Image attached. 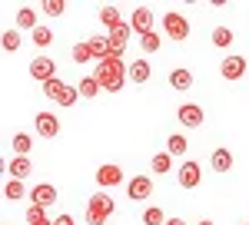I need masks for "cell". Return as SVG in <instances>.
Segmentation results:
<instances>
[{"label": "cell", "instance_id": "7", "mask_svg": "<svg viewBox=\"0 0 249 225\" xmlns=\"http://www.w3.org/2000/svg\"><path fill=\"white\" fill-rule=\"evenodd\" d=\"M126 195H130L133 202L150 199V195H153V179H150V176H133V179L126 182Z\"/></svg>", "mask_w": 249, "mask_h": 225}, {"label": "cell", "instance_id": "15", "mask_svg": "<svg viewBox=\"0 0 249 225\" xmlns=\"http://www.w3.org/2000/svg\"><path fill=\"white\" fill-rule=\"evenodd\" d=\"M170 86H173V90H179V93L193 90V73L186 70V66H173V70H170Z\"/></svg>", "mask_w": 249, "mask_h": 225}, {"label": "cell", "instance_id": "17", "mask_svg": "<svg viewBox=\"0 0 249 225\" xmlns=\"http://www.w3.org/2000/svg\"><path fill=\"white\" fill-rule=\"evenodd\" d=\"M186 149H190V143H186V136H183V132H173L170 139H166V152H170L173 159H183Z\"/></svg>", "mask_w": 249, "mask_h": 225}, {"label": "cell", "instance_id": "21", "mask_svg": "<svg viewBox=\"0 0 249 225\" xmlns=\"http://www.w3.org/2000/svg\"><path fill=\"white\" fill-rule=\"evenodd\" d=\"M17 23L23 27V30L34 33V30L40 27V23H37V10H34V7H20V10H17Z\"/></svg>", "mask_w": 249, "mask_h": 225}, {"label": "cell", "instance_id": "24", "mask_svg": "<svg viewBox=\"0 0 249 225\" xmlns=\"http://www.w3.org/2000/svg\"><path fill=\"white\" fill-rule=\"evenodd\" d=\"M170 219H166V212L160 206H146V212H143V225H166Z\"/></svg>", "mask_w": 249, "mask_h": 225}, {"label": "cell", "instance_id": "11", "mask_svg": "<svg viewBox=\"0 0 249 225\" xmlns=\"http://www.w3.org/2000/svg\"><path fill=\"white\" fill-rule=\"evenodd\" d=\"M30 199H34V206H37V209H50L53 202H57V186H50V182H40V186H34Z\"/></svg>", "mask_w": 249, "mask_h": 225}, {"label": "cell", "instance_id": "25", "mask_svg": "<svg viewBox=\"0 0 249 225\" xmlns=\"http://www.w3.org/2000/svg\"><path fill=\"white\" fill-rule=\"evenodd\" d=\"M30 40L37 43V50H47V47L53 43V30H50V27H37V30L30 33Z\"/></svg>", "mask_w": 249, "mask_h": 225}, {"label": "cell", "instance_id": "34", "mask_svg": "<svg viewBox=\"0 0 249 225\" xmlns=\"http://www.w3.org/2000/svg\"><path fill=\"white\" fill-rule=\"evenodd\" d=\"M67 10V3L63 0H43V14H53V17H60Z\"/></svg>", "mask_w": 249, "mask_h": 225}, {"label": "cell", "instance_id": "10", "mask_svg": "<svg viewBox=\"0 0 249 225\" xmlns=\"http://www.w3.org/2000/svg\"><path fill=\"white\" fill-rule=\"evenodd\" d=\"M130 27H133L140 37L153 33V10H150V7H136L133 17H130Z\"/></svg>", "mask_w": 249, "mask_h": 225}, {"label": "cell", "instance_id": "32", "mask_svg": "<svg viewBox=\"0 0 249 225\" xmlns=\"http://www.w3.org/2000/svg\"><path fill=\"white\" fill-rule=\"evenodd\" d=\"M73 60H77V63H90V60H93L90 40H83V43H77V47H73Z\"/></svg>", "mask_w": 249, "mask_h": 225}, {"label": "cell", "instance_id": "1", "mask_svg": "<svg viewBox=\"0 0 249 225\" xmlns=\"http://www.w3.org/2000/svg\"><path fill=\"white\" fill-rule=\"evenodd\" d=\"M93 76L100 80V86L103 90H110V93H120L123 90V83H126V63H123V56H110V60H103V63H96L93 66Z\"/></svg>", "mask_w": 249, "mask_h": 225}, {"label": "cell", "instance_id": "16", "mask_svg": "<svg viewBox=\"0 0 249 225\" xmlns=\"http://www.w3.org/2000/svg\"><path fill=\"white\" fill-rule=\"evenodd\" d=\"M7 169H10V179H20V182H23V179H27L30 172H34V162H30L27 156H14Z\"/></svg>", "mask_w": 249, "mask_h": 225}, {"label": "cell", "instance_id": "31", "mask_svg": "<svg viewBox=\"0 0 249 225\" xmlns=\"http://www.w3.org/2000/svg\"><path fill=\"white\" fill-rule=\"evenodd\" d=\"M20 43H23V40H20L17 30H3V50H7V53H17Z\"/></svg>", "mask_w": 249, "mask_h": 225}, {"label": "cell", "instance_id": "14", "mask_svg": "<svg viewBox=\"0 0 249 225\" xmlns=\"http://www.w3.org/2000/svg\"><path fill=\"white\" fill-rule=\"evenodd\" d=\"M34 123H37V132L43 136V139H53V136L60 132V119L53 116V112H37Z\"/></svg>", "mask_w": 249, "mask_h": 225}, {"label": "cell", "instance_id": "13", "mask_svg": "<svg viewBox=\"0 0 249 225\" xmlns=\"http://www.w3.org/2000/svg\"><path fill=\"white\" fill-rule=\"evenodd\" d=\"M130 33H133V27H130V23H123V27H116L113 33H107V37H110V53H113V56H123Z\"/></svg>", "mask_w": 249, "mask_h": 225}, {"label": "cell", "instance_id": "18", "mask_svg": "<svg viewBox=\"0 0 249 225\" xmlns=\"http://www.w3.org/2000/svg\"><path fill=\"white\" fill-rule=\"evenodd\" d=\"M150 76H153V66L146 63V56H143V60H133V63H130V80H133V83H146Z\"/></svg>", "mask_w": 249, "mask_h": 225}, {"label": "cell", "instance_id": "22", "mask_svg": "<svg viewBox=\"0 0 249 225\" xmlns=\"http://www.w3.org/2000/svg\"><path fill=\"white\" fill-rule=\"evenodd\" d=\"M100 20H103V27H107L110 33H113L116 27H123V20H120V10H116V7H103V10H100Z\"/></svg>", "mask_w": 249, "mask_h": 225}, {"label": "cell", "instance_id": "19", "mask_svg": "<svg viewBox=\"0 0 249 225\" xmlns=\"http://www.w3.org/2000/svg\"><path fill=\"white\" fill-rule=\"evenodd\" d=\"M90 50H93V60L96 63H103V60H110V37H90Z\"/></svg>", "mask_w": 249, "mask_h": 225}, {"label": "cell", "instance_id": "33", "mask_svg": "<svg viewBox=\"0 0 249 225\" xmlns=\"http://www.w3.org/2000/svg\"><path fill=\"white\" fill-rule=\"evenodd\" d=\"M160 33H146V37H140V47H143V53H156L160 50Z\"/></svg>", "mask_w": 249, "mask_h": 225}, {"label": "cell", "instance_id": "35", "mask_svg": "<svg viewBox=\"0 0 249 225\" xmlns=\"http://www.w3.org/2000/svg\"><path fill=\"white\" fill-rule=\"evenodd\" d=\"M53 225H77V222H73V215H60Z\"/></svg>", "mask_w": 249, "mask_h": 225}, {"label": "cell", "instance_id": "37", "mask_svg": "<svg viewBox=\"0 0 249 225\" xmlns=\"http://www.w3.org/2000/svg\"><path fill=\"white\" fill-rule=\"evenodd\" d=\"M199 225H216V222H210V219H203V222H199Z\"/></svg>", "mask_w": 249, "mask_h": 225}, {"label": "cell", "instance_id": "4", "mask_svg": "<svg viewBox=\"0 0 249 225\" xmlns=\"http://www.w3.org/2000/svg\"><path fill=\"white\" fill-rule=\"evenodd\" d=\"M163 30H166L170 40H186L190 37V20L183 14H176V10H170V14H163Z\"/></svg>", "mask_w": 249, "mask_h": 225}, {"label": "cell", "instance_id": "2", "mask_svg": "<svg viewBox=\"0 0 249 225\" xmlns=\"http://www.w3.org/2000/svg\"><path fill=\"white\" fill-rule=\"evenodd\" d=\"M110 215H113V199L107 192H96L87 202V225H103Z\"/></svg>", "mask_w": 249, "mask_h": 225}, {"label": "cell", "instance_id": "29", "mask_svg": "<svg viewBox=\"0 0 249 225\" xmlns=\"http://www.w3.org/2000/svg\"><path fill=\"white\" fill-rule=\"evenodd\" d=\"M232 40H236V37H232V30H230V27H216V30H213V43H216L219 50H226Z\"/></svg>", "mask_w": 249, "mask_h": 225}, {"label": "cell", "instance_id": "9", "mask_svg": "<svg viewBox=\"0 0 249 225\" xmlns=\"http://www.w3.org/2000/svg\"><path fill=\"white\" fill-rule=\"evenodd\" d=\"M176 179H179V186H183V189H196V186H199V179H203V172H199V162L186 159V162L179 166V172H176Z\"/></svg>", "mask_w": 249, "mask_h": 225}, {"label": "cell", "instance_id": "6", "mask_svg": "<svg viewBox=\"0 0 249 225\" xmlns=\"http://www.w3.org/2000/svg\"><path fill=\"white\" fill-rule=\"evenodd\" d=\"M30 76H34L37 83H50V80H57V63H53L50 56H37V60L30 63Z\"/></svg>", "mask_w": 249, "mask_h": 225}, {"label": "cell", "instance_id": "28", "mask_svg": "<svg viewBox=\"0 0 249 225\" xmlns=\"http://www.w3.org/2000/svg\"><path fill=\"white\" fill-rule=\"evenodd\" d=\"M27 225H53V222H50V215H47V209H37V206H30V209H27Z\"/></svg>", "mask_w": 249, "mask_h": 225}, {"label": "cell", "instance_id": "5", "mask_svg": "<svg viewBox=\"0 0 249 225\" xmlns=\"http://www.w3.org/2000/svg\"><path fill=\"white\" fill-rule=\"evenodd\" d=\"M176 119H179L186 129H199L203 119H206V112H203V106H196V103H183V106L176 110Z\"/></svg>", "mask_w": 249, "mask_h": 225}, {"label": "cell", "instance_id": "26", "mask_svg": "<svg viewBox=\"0 0 249 225\" xmlns=\"http://www.w3.org/2000/svg\"><path fill=\"white\" fill-rule=\"evenodd\" d=\"M153 172H156V176L173 172V156H170V152H156V156H153Z\"/></svg>", "mask_w": 249, "mask_h": 225}, {"label": "cell", "instance_id": "36", "mask_svg": "<svg viewBox=\"0 0 249 225\" xmlns=\"http://www.w3.org/2000/svg\"><path fill=\"white\" fill-rule=\"evenodd\" d=\"M166 225H186V222H183V219H170Z\"/></svg>", "mask_w": 249, "mask_h": 225}, {"label": "cell", "instance_id": "12", "mask_svg": "<svg viewBox=\"0 0 249 225\" xmlns=\"http://www.w3.org/2000/svg\"><path fill=\"white\" fill-rule=\"evenodd\" d=\"M96 182H100L103 189H113V186H120V182H123V169H120V166H113V162L100 166V169H96Z\"/></svg>", "mask_w": 249, "mask_h": 225}, {"label": "cell", "instance_id": "27", "mask_svg": "<svg viewBox=\"0 0 249 225\" xmlns=\"http://www.w3.org/2000/svg\"><path fill=\"white\" fill-rule=\"evenodd\" d=\"M30 149H34V136H30V132H17V136H14V152H17V156H27Z\"/></svg>", "mask_w": 249, "mask_h": 225}, {"label": "cell", "instance_id": "3", "mask_svg": "<svg viewBox=\"0 0 249 225\" xmlns=\"http://www.w3.org/2000/svg\"><path fill=\"white\" fill-rule=\"evenodd\" d=\"M43 93L50 96L53 103L67 106V110L80 99V90H77V86H70V83H63V80H50V83H43Z\"/></svg>", "mask_w": 249, "mask_h": 225}, {"label": "cell", "instance_id": "23", "mask_svg": "<svg viewBox=\"0 0 249 225\" xmlns=\"http://www.w3.org/2000/svg\"><path fill=\"white\" fill-rule=\"evenodd\" d=\"M77 90H80V96H87V99H93V96L100 93L103 86H100V80H96V76H83V80L77 83Z\"/></svg>", "mask_w": 249, "mask_h": 225}, {"label": "cell", "instance_id": "8", "mask_svg": "<svg viewBox=\"0 0 249 225\" xmlns=\"http://www.w3.org/2000/svg\"><path fill=\"white\" fill-rule=\"evenodd\" d=\"M246 56H239V53H232L226 56L223 63H219V73H223V80H239V76H246Z\"/></svg>", "mask_w": 249, "mask_h": 225}, {"label": "cell", "instance_id": "20", "mask_svg": "<svg viewBox=\"0 0 249 225\" xmlns=\"http://www.w3.org/2000/svg\"><path fill=\"white\" fill-rule=\"evenodd\" d=\"M210 166L216 169V172H230V169H232V152L230 149H216L210 156Z\"/></svg>", "mask_w": 249, "mask_h": 225}, {"label": "cell", "instance_id": "30", "mask_svg": "<svg viewBox=\"0 0 249 225\" xmlns=\"http://www.w3.org/2000/svg\"><path fill=\"white\" fill-rule=\"evenodd\" d=\"M3 199H10V202L23 199V182H20V179H10V182L3 186Z\"/></svg>", "mask_w": 249, "mask_h": 225}]
</instances>
